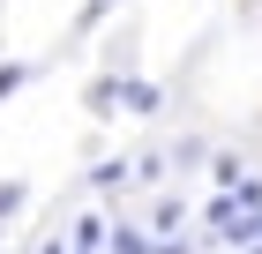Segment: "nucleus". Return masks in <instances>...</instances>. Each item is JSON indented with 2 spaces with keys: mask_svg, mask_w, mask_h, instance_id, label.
Segmentation results:
<instances>
[{
  "mask_svg": "<svg viewBox=\"0 0 262 254\" xmlns=\"http://www.w3.org/2000/svg\"><path fill=\"white\" fill-rule=\"evenodd\" d=\"M105 254H158V247H150L135 224H113V247H105Z\"/></svg>",
  "mask_w": 262,
  "mask_h": 254,
  "instance_id": "1",
  "label": "nucleus"
},
{
  "mask_svg": "<svg viewBox=\"0 0 262 254\" xmlns=\"http://www.w3.org/2000/svg\"><path fill=\"white\" fill-rule=\"evenodd\" d=\"M120 98L135 105V112H158V90H150V82H120Z\"/></svg>",
  "mask_w": 262,
  "mask_h": 254,
  "instance_id": "2",
  "label": "nucleus"
},
{
  "mask_svg": "<svg viewBox=\"0 0 262 254\" xmlns=\"http://www.w3.org/2000/svg\"><path fill=\"white\" fill-rule=\"evenodd\" d=\"M23 210V187H0V217H15Z\"/></svg>",
  "mask_w": 262,
  "mask_h": 254,
  "instance_id": "3",
  "label": "nucleus"
}]
</instances>
